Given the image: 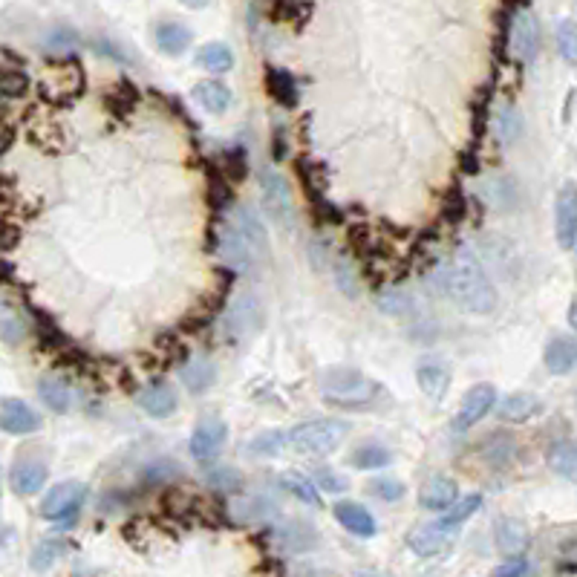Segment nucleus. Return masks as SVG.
<instances>
[{
    "instance_id": "44",
    "label": "nucleus",
    "mask_w": 577,
    "mask_h": 577,
    "mask_svg": "<svg viewBox=\"0 0 577 577\" xmlns=\"http://www.w3.org/2000/svg\"><path fill=\"white\" fill-rule=\"evenodd\" d=\"M179 4H185V6H191V9H202V6H208L211 0H179Z\"/></svg>"
},
{
    "instance_id": "2",
    "label": "nucleus",
    "mask_w": 577,
    "mask_h": 577,
    "mask_svg": "<svg viewBox=\"0 0 577 577\" xmlns=\"http://www.w3.org/2000/svg\"><path fill=\"white\" fill-rule=\"evenodd\" d=\"M323 399L344 410H370L379 399H384V389L379 381L367 379L364 372L350 367H330L321 379Z\"/></svg>"
},
{
    "instance_id": "3",
    "label": "nucleus",
    "mask_w": 577,
    "mask_h": 577,
    "mask_svg": "<svg viewBox=\"0 0 577 577\" xmlns=\"http://www.w3.org/2000/svg\"><path fill=\"white\" fill-rule=\"evenodd\" d=\"M350 425L344 422H332V418H315V422H303L294 430L286 433V445H292L301 454H312V457H323L332 454V450L341 447V442L347 439Z\"/></svg>"
},
{
    "instance_id": "23",
    "label": "nucleus",
    "mask_w": 577,
    "mask_h": 577,
    "mask_svg": "<svg viewBox=\"0 0 577 577\" xmlns=\"http://www.w3.org/2000/svg\"><path fill=\"white\" fill-rule=\"evenodd\" d=\"M0 338L12 347L26 338V321L21 315V309L9 298H4V294H0Z\"/></svg>"
},
{
    "instance_id": "45",
    "label": "nucleus",
    "mask_w": 577,
    "mask_h": 577,
    "mask_svg": "<svg viewBox=\"0 0 577 577\" xmlns=\"http://www.w3.org/2000/svg\"><path fill=\"white\" fill-rule=\"evenodd\" d=\"M9 142H12V136H9V133H0V153H4V150L9 148Z\"/></svg>"
},
{
    "instance_id": "16",
    "label": "nucleus",
    "mask_w": 577,
    "mask_h": 577,
    "mask_svg": "<svg viewBox=\"0 0 577 577\" xmlns=\"http://www.w3.org/2000/svg\"><path fill=\"white\" fill-rule=\"evenodd\" d=\"M257 326V298L255 294H240L231 303L228 318H226V332L228 335H245Z\"/></svg>"
},
{
    "instance_id": "17",
    "label": "nucleus",
    "mask_w": 577,
    "mask_h": 577,
    "mask_svg": "<svg viewBox=\"0 0 577 577\" xmlns=\"http://www.w3.org/2000/svg\"><path fill=\"white\" fill-rule=\"evenodd\" d=\"M139 408H142L148 416L153 418H168L170 413L177 410V393L170 389L168 384H153L145 387L142 393H139Z\"/></svg>"
},
{
    "instance_id": "36",
    "label": "nucleus",
    "mask_w": 577,
    "mask_h": 577,
    "mask_svg": "<svg viewBox=\"0 0 577 577\" xmlns=\"http://www.w3.org/2000/svg\"><path fill=\"white\" fill-rule=\"evenodd\" d=\"M286 445V433H280V430H266V433H260L255 436V439H248V454L252 457H277L280 450H284Z\"/></svg>"
},
{
    "instance_id": "5",
    "label": "nucleus",
    "mask_w": 577,
    "mask_h": 577,
    "mask_svg": "<svg viewBox=\"0 0 577 577\" xmlns=\"http://www.w3.org/2000/svg\"><path fill=\"white\" fill-rule=\"evenodd\" d=\"M87 500V486L82 482H61L41 503L43 520H72Z\"/></svg>"
},
{
    "instance_id": "26",
    "label": "nucleus",
    "mask_w": 577,
    "mask_h": 577,
    "mask_svg": "<svg viewBox=\"0 0 577 577\" xmlns=\"http://www.w3.org/2000/svg\"><path fill=\"white\" fill-rule=\"evenodd\" d=\"M496 549L505 552V554H517L525 549V543H528V532H525V525L520 520H500L496 523Z\"/></svg>"
},
{
    "instance_id": "8",
    "label": "nucleus",
    "mask_w": 577,
    "mask_h": 577,
    "mask_svg": "<svg viewBox=\"0 0 577 577\" xmlns=\"http://www.w3.org/2000/svg\"><path fill=\"white\" fill-rule=\"evenodd\" d=\"M226 439H228L226 422H220V418H206V422H199L197 430L191 433V457L199 462L220 457Z\"/></svg>"
},
{
    "instance_id": "39",
    "label": "nucleus",
    "mask_w": 577,
    "mask_h": 577,
    "mask_svg": "<svg viewBox=\"0 0 577 577\" xmlns=\"http://www.w3.org/2000/svg\"><path fill=\"white\" fill-rule=\"evenodd\" d=\"M43 46H46L50 53H72L75 46H78V35L72 33V29L58 26V29H53L50 35H46Z\"/></svg>"
},
{
    "instance_id": "19",
    "label": "nucleus",
    "mask_w": 577,
    "mask_h": 577,
    "mask_svg": "<svg viewBox=\"0 0 577 577\" xmlns=\"http://www.w3.org/2000/svg\"><path fill=\"white\" fill-rule=\"evenodd\" d=\"M457 500V482L450 476H433L425 482L422 494H418V503L428 511H445Z\"/></svg>"
},
{
    "instance_id": "28",
    "label": "nucleus",
    "mask_w": 577,
    "mask_h": 577,
    "mask_svg": "<svg viewBox=\"0 0 577 577\" xmlns=\"http://www.w3.org/2000/svg\"><path fill=\"white\" fill-rule=\"evenodd\" d=\"M206 482L214 491H223V494H237L245 486L243 474L237 471V467H231V465H211V467H206Z\"/></svg>"
},
{
    "instance_id": "25",
    "label": "nucleus",
    "mask_w": 577,
    "mask_h": 577,
    "mask_svg": "<svg viewBox=\"0 0 577 577\" xmlns=\"http://www.w3.org/2000/svg\"><path fill=\"white\" fill-rule=\"evenodd\" d=\"M156 43H159V50L168 55H182L191 46V29L174 21L159 24L156 26Z\"/></svg>"
},
{
    "instance_id": "15",
    "label": "nucleus",
    "mask_w": 577,
    "mask_h": 577,
    "mask_svg": "<svg viewBox=\"0 0 577 577\" xmlns=\"http://www.w3.org/2000/svg\"><path fill=\"white\" fill-rule=\"evenodd\" d=\"M408 545L418 554V557H436V554H442L447 552V545H450V532H442L439 525H422V528H416V532H410L408 537Z\"/></svg>"
},
{
    "instance_id": "13",
    "label": "nucleus",
    "mask_w": 577,
    "mask_h": 577,
    "mask_svg": "<svg viewBox=\"0 0 577 577\" xmlns=\"http://www.w3.org/2000/svg\"><path fill=\"white\" fill-rule=\"evenodd\" d=\"M416 381L425 396H430L433 401H442L450 387V372L442 361H422L416 367Z\"/></svg>"
},
{
    "instance_id": "32",
    "label": "nucleus",
    "mask_w": 577,
    "mask_h": 577,
    "mask_svg": "<svg viewBox=\"0 0 577 577\" xmlns=\"http://www.w3.org/2000/svg\"><path fill=\"white\" fill-rule=\"evenodd\" d=\"M482 505V496L479 494H471V496H462V503H457L454 508H450V514H445V517L436 523L442 528V532H454V528H459L462 523H467L474 517V514L479 511Z\"/></svg>"
},
{
    "instance_id": "34",
    "label": "nucleus",
    "mask_w": 577,
    "mask_h": 577,
    "mask_svg": "<svg viewBox=\"0 0 577 577\" xmlns=\"http://www.w3.org/2000/svg\"><path fill=\"white\" fill-rule=\"evenodd\" d=\"M70 545L64 540H58V537H46L43 543L35 545V552H33V569L35 572H43V569H50L55 560H61L67 554Z\"/></svg>"
},
{
    "instance_id": "6",
    "label": "nucleus",
    "mask_w": 577,
    "mask_h": 577,
    "mask_svg": "<svg viewBox=\"0 0 577 577\" xmlns=\"http://www.w3.org/2000/svg\"><path fill=\"white\" fill-rule=\"evenodd\" d=\"M494 404H496V387L494 384H474L471 389L465 393L462 399V408L457 413V422L454 428L457 430H467V428H474L476 422H482L491 410H494Z\"/></svg>"
},
{
    "instance_id": "37",
    "label": "nucleus",
    "mask_w": 577,
    "mask_h": 577,
    "mask_svg": "<svg viewBox=\"0 0 577 577\" xmlns=\"http://www.w3.org/2000/svg\"><path fill=\"white\" fill-rule=\"evenodd\" d=\"M29 90V78L21 70L0 67V99H21Z\"/></svg>"
},
{
    "instance_id": "1",
    "label": "nucleus",
    "mask_w": 577,
    "mask_h": 577,
    "mask_svg": "<svg viewBox=\"0 0 577 577\" xmlns=\"http://www.w3.org/2000/svg\"><path fill=\"white\" fill-rule=\"evenodd\" d=\"M436 286L450 303L471 312V315H488L496 309V289L482 272V266L467 255H457L445 260L436 272Z\"/></svg>"
},
{
    "instance_id": "24",
    "label": "nucleus",
    "mask_w": 577,
    "mask_h": 577,
    "mask_svg": "<svg viewBox=\"0 0 577 577\" xmlns=\"http://www.w3.org/2000/svg\"><path fill=\"white\" fill-rule=\"evenodd\" d=\"M194 99L202 111L208 113H226L231 104V90L220 82H199L194 87Z\"/></svg>"
},
{
    "instance_id": "35",
    "label": "nucleus",
    "mask_w": 577,
    "mask_h": 577,
    "mask_svg": "<svg viewBox=\"0 0 577 577\" xmlns=\"http://www.w3.org/2000/svg\"><path fill=\"white\" fill-rule=\"evenodd\" d=\"M182 384L191 393H206V389L214 384V364L208 361H191L182 372Z\"/></svg>"
},
{
    "instance_id": "46",
    "label": "nucleus",
    "mask_w": 577,
    "mask_h": 577,
    "mask_svg": "<svg viewBox=\"0 0 577 577\" xmlns=\"http://www.w3.org/2000/svg\"><path fill=\"white\" fill-rule=\"evenodd\" d=\"M355 577H387V574H379V572H358Z\"/></svg>"
},
{
    "instance_id": "10",
    "label": "nucleus",
    "mask_w": 577,
    "mask_h": 577,
    "mask_svg": "<svg viewBox=\"0 0 577 577\" xmlns=\"http://www.w3.org/2000/svg\"><path fill=\"white\" fill-rule=\"evenodd\" d=\"M554 231H557V240H560V245H563V248L574 245V234H577L574 185H566V188L557 194V202H554Z\"/></svg>"
},
{
    "instance_id": "20",
    "label": "nucleus",
    "mask_w": 577,
    "mask_h": 577,
    "mask_svg": "<svg viewBox=\"0 0 577 577\" xmlns=\"http://www.w3.org/2000/svg\"><path fill=\"white\" fill-rule=\"evenodd\" d=\"M540 50V24L534 14H520L514 24V53L523 61H532Z\"/></svg>"
},
{
    "instance_id": "38",
    "label": "nucleus",
    "mask_w": 577,
    "mask_h": 577,
    "mask_svg": "<svg viewBox=\"0 0 577 577\" xmlns=\"http://www.w3.org/2000/svg\"><path fill=\"white\" fill-rule=\"evenodd\" d=\"M280 482H284V488L292 491L298 500L309 503V505H318L321 503V496H318V488L312 486V479L303 476V474H284L280 476Z\"/></svg>"
},
{
    "instance_id": "21",
    "label": "nucleus",
    "mask_w": 577,
    "mask_h": 577,
    "mask_svg": "<svg viewBox=\"0 0 577 577\" xmlns=\"http://www.w3.org/2000/svg\"><path fill=\"white\" fill-rule=\"evenodd\" d=\"M540 410H543V401L534 393H514L500 401L496 416H500L503 422H528V418L537 416Z\"/></svg>"
},
{
    "instance_id": "14",
    "label": "nucleus",
    "mask_w": 577,
    "mask_h": 577,
    "mask_svg": "<svg viewBox=\"0 0 577 577\" xmlns=\"http://www.w3.org/2000/svg\"><path fill=\"white\" fill-rule=\"evenodd\" d=\"M38 396L53 413H70L75 408V389L55 376H46L38 381Z\"/></svg>"
},
{
    "instance_id": "7",
    "label": "nucleus",
    "mask_w": 577,
    "mask_h": 577,
    "mask_svg": "<svg viewBox=\"0 0 577 577\" xmlns=\"http://www.w3.org/2000/svg\"><path fill=\"white\" fill-rule=\"evenodd\" d=\"M82 87H84V75H82V70H78V64H72V61H58V64H53V70L43 78V96H53V99H61V101L78 96Z\"/></svg>"
},
{
    "instance_id": "30",
    "label": "nucleus",
    "mask_w": 577,
    "mask_h": 577,
    "mask_svg": "<svg viewBox=\"0 0 577 577\" xmlns=\"http://www.w3.org/2000/svg\"><path fill=\"white\" fill-rule=\"evenodd\" d=\"M197 64L208 72H228L234 67V53L226 43H206L197 53Z\"/></svg>"
},
{
    "instance_id": "31",
    "label": "nucleus",
    "mask_w": 577,
    "mask_h": 577,
    "mask_svg": "<svg viewBox=\"0 0 577 577\" xmlns=\"http://www.w3.org/2000/svg\"><path fill=\"white\" fill-rule=\"evenodd\" d=\"M389 462H393V454L384 445H361L352 454V467H358V471H376V467H387Z\"/></svg>"
},
{
    "instance_id": "42",
    "label": "nucleus",
    "mask_w": 577,
    "mask_h": 577,
    "mask_svg": "<svg viewBox=\"0 0 577 577\" xmlns=\"http://www.w3.org/2000/svg\"><path fill=\"white\" fill-rule=\"evenodd\" d=\"M312 486L330 491V494H341V491H347V479L332 474L330 467H318V471H315V482H312Z\"/></svg>"
},
{
    "instance_id": "27",
    "label": "nucleus",
    "mask_w": 577,
    "mask_h": 577,
    "mask_svg": "<svg viewBox=\"0 0 577 577\" xmlns=\"http://www.w3.org/2000/svg\"><path fill=\"white\" fill-rule=\"evenodd\" d=\"M266 87H269V92H272V99L280 101L284 107H294V101H298V84H294V78H292L286 70L269 67V72H266Z\"/></svg>"
},
{
    "instance_id": "33",
    "label": "nucleus",
    "mask_w": 577,
    "mask_h": 577,
    "mask_svg": "<svg viewBox=\"0 0 577 577\" xmlns=\"http://www.w3.org/2000/svg\"><path fill=\"white\" fill-rule=\"evenodd\" d=\"M549 465L552 471L560 474L563 479H574L577 476V454H574V445L572 442H557L549 454Z\"/></svg>"
},
{
    "instance_id": "4",
    "label": "nucleus",
    "mask_w": 577,
    "mask_h": 577,
    "mask_svg": "<svg viewBox=\"0 0 577 577\" xmlns=\"http://www.w3.org/2000/svg\"><path fill=\"white\" fill-rule=\"evenodd\" d=\"M260 197H263V208L269 211L272 220L284 228H292L294 206H292V191H289V182L284 179V174H277V170H263Z\"/></svg>"
},
{
    "instance_id": "40",
    "label": "nucleus",
    "mask_w": 577,
    "mask_h": 577,
    "mask_svg": "<svg viewBox=\"0 0 577 577\" xmlns=\"http://www.w3.org/2000/svg\"><path fill=\"white\" fill-rule=\"evenodd\" d=\"M370 491L379 496V500H384V503H399L401 496H404V482H399V479H389V476H381V479H376L370 486Z\"/></svg>"
},
{
    "instance_id": "9",
    "label": "nucleus",
    "mask_w": 577,
    "mask_h": 577,
    "mask_svg": "<svg viewBox=\"0 0 577 577\" xmlns=\"http://www.w3.org/2000/svg\"><path fill=\"white\" fill-rule=\"evenodd\" d=\"M38 428H41V418L26 401H21V399L0 401V430H6L12 436H29Z\"/></svg>"
},
{
    "instance_id": "22",
    "label": "nucleus",
    "mask_w": 577,
    "mask_h": 577,
    "mask_svg": "<svg viewBox=\"0 0 577 577\" xmlns=\"http://www.w3.org/2000/svg\"><path fill=\"white\" fill-rule=\"evenodd\" d=\"M43 482H46V465H41L35 459L18 462L12 467V488L24 496L38 494L43 488Z\"/></svg>"
},
{
    "instance_id": "11",
    "label": "nucleus",
    "mask_w": 577,
    "mask_h": 577,
    "mask_svg": "<svg viewBox=\"0 0 577 577\" xmlns=\"http://www.w3.org/2000/svg\"><path fill=\"white\" fill-rule=\"evenodd\" d=\"M220 255L223 260L228 263V266L234 272H248L255 263V248L248 245V240L243 237V234L237 231V226L228 223V228L223 231V240H220Z\"/></svg>"
},
{
    "instance_id": "12",
    "label": "nucleus",
    "mask_w": 577,
    "mask_h": 577,
    "mask_svg": "<svg viewBox=\"0 0 577 577\" xmlns=\"http://www.w3.org/2000/svg\"><path fill=\"white\" fill-rule=\"evenodd\" d=\"M335 520L347 528V532L358 534V537H372L376 534V517L361 505V503H338L335 505Z\"/></svg>"
},
{
    "instance_id": "18",
    "label": "nucleus",
    "mask_w": 577,
    "mask_h": 577,
    "mask_svg": "<svg viewBox=\"0 0 577 577\" xmlns=\"http://www.w3.org/2000/svg\"><path fill=\"white\" fill-rule=\"evenodd\" d=\"M577 361V344L569 335H554L545 347V367H549L554 376H569Z\"/></svg>"
},
{
    "instance_id": "43",
    "label": "nucleus",
    "mask_w": 577,
    "mask_h": 577,
    "mask_svg": "<svg viewBox=\"0 0 577 577\" xmlns=\"http://www.w3.org/2000/svg\"><path fill=\"white\" fill-rule=\"evenodd\" d=\"M525 574H528V563L523 557H511L503 566H496V572H494V577H525Z\"/></svg>"
},
{
    "instance_id": "41",
    "label": "nucleus",
    "mask_w": 577,
    "mask_h": 577,
    "mask_svg": "<svg viewBox=\"0 0 577 577\" xmlns=\"http://www.w3.org/2000/svg\"><path fill=\"white\" fill-rule=\"evenodd\" d=\"M557 46H560V55H563V61L574 64V58H577V38H574V24L572 21H563V24L557 26Z\"/></svg>"
},
{
    "instance_id": "29",
    "label": "nucleus",
    "mask_w": 577,
    "mask_h": 577,
    "mask_svg": "<svg viewBox=\"0 0 577 577\" xmlns=\"http://www.w3.org/2000/svg\"><path fill=\"white\" fill-rule=\"evenodd\" d=\"M234 226H237V231L243 234V237L248 240V245L255 248V255H263L266 252V231H263L260 220L248 211V208H240L237 214H234Z\"/></svg>"
}]
</instances>
